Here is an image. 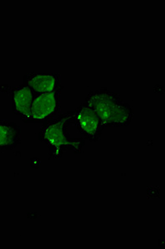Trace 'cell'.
Masks as SVG:
<instances>
[{
	"instance_id": "6da1fadb",
	"label": "cell",
	"mask_w": 165,
	"mask_h": 249,
	"mask_svg": "<svg viewBox=\"0 0 165 249\" xmlns=\"http://www.w3.org/2000/svg\"><path fill=\"white\" fill-rule=\"evenodd\" d=\"M86 102L100 117L103 125L125 126L133 119V108L119 95L105 88L89 94Z\"/></svg>"
},
{
	"instance_id": "7a4b0ae2",
	"label": "cell",
	"mask_w": 165,
	"mask_h": 249,
	"mask_svg": "<svg viewBox=\"0 0 165 249\" xmlns=\"http://www.w3.org/2000/svg\"><path fill=\"white\" fill-rule=\"evenodd\" d=\"M72 120V114H63L52 117L43 125L40 131V139L49 145L52 156L61 157L66 150L81 151L82 141L71 139L67 132V127Z\"/></svg>"
},
{
	"instance_id": "3957f363",
	"label": "cell",
	"mask_w": 165,
	"mask_h": 249,
	"mask_svg": "<svg viewBox=\"0 0 165 249\" xmlns=\"http://www.w3.org/2000/svg\"><path fill=\"white\" fill-rule=\"evenodd\" d=\"M72 120L81 133L91 142H96L100 138L104 125L100 117L87 103L82 104L72 114Z\"/></svg>"
},
{
	"instance_id": "277c9868",
	"label": "cell",
	"mask_w": 165,
	"mask_h": 249,
	"mask_svg": "<svg viewBox=\"0 0 165 249\" xmlns=\"http://www.w3.org/2000/svg\"><path fill=\"white\" fill-rule=\"evenodd\" d=\"M60 97L59 89L36 96L32 105L30 119L43 121L54 117L60 107Z\"/></svg>"
},
{
	"instance_id": "5b68a950",
	"label": "cell",
	"mask_w": 165,
	"mask_h": 249,
	"mask_svg": "<svg viewBox=\"0 0 165 249\" xmlns=\"http://www.w3.org/2000/svg\"><path fill=\"white\" fill-rule=\"evenodd\" d=\"M28 87L37 93H48L60 88V77L55 73L30 74L26 79Z\"/></svg>"
},
{
	"instance_id": "8992f818",
	"label": "cell",
	"mask_w": 165,
	"mask_h": 249,
	"mask_svg": "<svg viewBox=\"0 0 165 249\" xmlns=\"http://www.w3.org/2000/svg\"><path fill=\"white\" fill-rule=\"evenodd\" d=\"M14 103L16 112L20 114L26 119L31 118V109L33 102V94L28 86H23L15 89Z\"/></svg>"
},
{
	"instance_id": "52a82bcc",
	"label": "cell",
	"mask_w": 165,
	"mask_h": 249,
	"mask_svg": "<svg viewBox=\"0 0 165 249\" xmlns=\"http://www.w3.org/2000/svg\"><path fill=\"white\" fill-rule=\"evenodd\" d=\"M18 139V131L11 124L0 122V147L15 144Z\"/></svg>"
}]
</instances>
